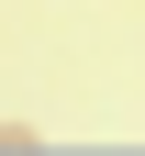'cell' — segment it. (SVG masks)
Returning a JSON list of instances; mask_svg holds the SVG:
<instances>
[]
</instances>
